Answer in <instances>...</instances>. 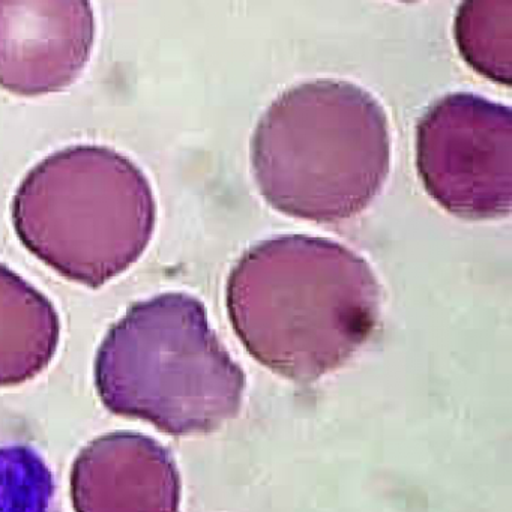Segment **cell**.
Here are the masks:
<instances>
[{
	"label": "cell",
	"mask_w": 512,
	"mask_h": 512,
	"mask_svg": "<svg viewBox=\"0 0 512 512\" xmlns=\"http://www.w3.org/2000/svg\"><path fill=\"white\" fill-rule=\"evenodd\" d=\"M233 331L260 364L313 382L370 340L382 292L350 248L316 236H277L247 251L227 281Z\"/></svg>",
	"instance_id": "cell-1"
},
{
	"label": "cell",
	"mask_w": 512,
	"mask_h": 512,
	"mask_svg": "<svg viewBox=\"0 0 512 512\" xmlns=\"http://www.w3.org/2000/svg\"><path fill=\"white\" fill-rule=\"evenodd\" d=\"M391 169L382 104L361 86L320 79L293 86L266 109L251 140L259 193L281 214L338 223L361 214Z\"/></svg>",
	"instance_id": "cell-2"
},
{
	"label": "cell",
	"mask_w": 512,
	"mask_h": 512,
	"mask_svg": "<svg viewBox=\"0 0 512 512\" xmlns=\"http://www.w3.org/2000/svg\"><path fill=\"white\" fill-rule=\"evenodd\" d=\"M97 385L116 412L182 436L236 418L247 380L205 305L187 293H164L133 305L110 329L98 352Z\"/></svg>",
	"instance_id": "cell-3"
},
{
	"label": "cell",
	"mask_w": 512,
	"mask_h": 512,
	"mask_svg": "<svg viewBox=\"0 0 512 512\" xmlns=\"http://www.w3.org/2000/svg\"><path fill=\"white\" fill-rule=\"evenodd\" d=\"M14 229L68 280L100 287L127 271L154 235L157 205L145 173L106 146H71L41 161L13 200Z\"/></svg>",
	"instance_id": "cell-4"
},
{
	"label": "cell",
	"mask_w": 512,
	"mask_h": 512,
	"mask_svg": "<svg viewBox=\"0 0 512 512\" xmlns=\"http://www.w3.org/2000/svg\"><path fill=\"white\" fill-rule=\"evenodd\" d=\"M416 169L449 214L494 220L511 212V109L475 94L433 104L416 127Z\"/></svg>",
	"instance_id": "cell-5"
},
{
	"label": "cell",
	"mask_w": 512,
	"mask_h": 512,
	"mask_svg": "<svg viewBox=\"0 0 512 512\" xmlns=\"http://www.w3.org/2000/svg\"><path fill=\"white\" fill-rule=\"evenodd\" d=\"M95 40L86 0H0V88L22 97L73 85Z\"/></svg>",
	"instance_id": "cell-6"
},
{
	"label": "cell",
	"mask_w": 512,
	"mask_h": 512,
	"mask_svg": "<svg viewBox=\"0 0 512 512\" xmlns=\"http://www.w3.org/2000/svg\"><path fill=\"white\" fill-rule=\"evenodd\" d=\"M79 512H178L181 482L172 457L137 434L89 446L73 473Z\"/></svg>",
	"instance_id": "cell-7"
},
{
	"label": "cell",
	"mask_w": 512,
	"mask_h": 512,
	"mask_svg": "<svg viewBox=\"0 0 512 512\" xmlns=\"http://www.w3.org/2000/svg\"><path fill=\"white\" fill-rule=\"evenodd\" d=\"M58 341L59 317L52 302L0 265V385L46 367Z\"/></svg>",
	"instance_id": "cell-8"
},
{
	"label": "cell",
	"mask_w": 512,
	"mask_h": 512,
	"mask_svg": "<svg viewBox=\"0 0 512 512\" xmlns=\"http://www.w3.org/2000/svg\"><path fill=\"white\" fill-rule=\"evenodd\" d=\"M511 0H470L455 19L464 61L493 82L511 83Z\"/></svg>",
	"instance_id": "cell-9"
}]
</instances>
